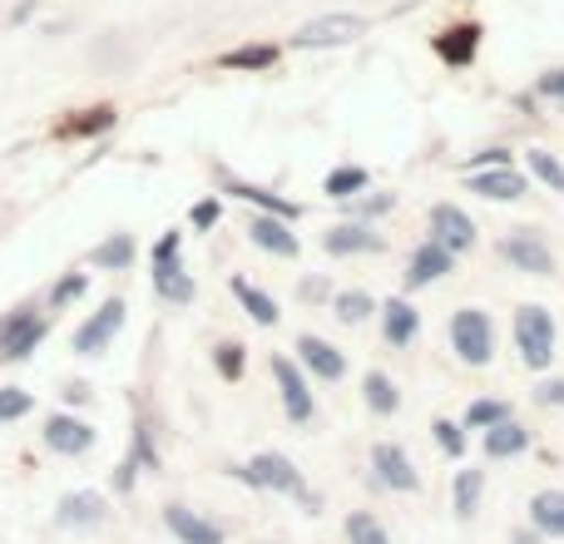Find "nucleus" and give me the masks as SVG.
Returning a JSON list of instances; mask_svg holds the SVG:
<instances>
[{
	"instance_id": "27",
	"label": "nucleus",
	"mask_w": 564,
	"mask_h": 544,
	"mask_svg": "<svg viewBox=\"0 0 564 544\" xmlns=\"http://www.w3.org/2000/svg\"><path fill=\"white\" fill-rule=\"evenodd\" d=\"M134 253H139V248H134V238H129V233H109L105 243L89 253V263H95L99 272H124L129 263H134Z\"/></svg>"
},
{
	"instance_id": "6",
	"label": "nucleus",
	"mask_w": 564,
	"mask_h": 544,
	"mask_svg": "<svg viewBox=\"0 0 564 544\" xmlns=\"http://www.w3.org/2000/svg\"><path fill=\"white\" fill-rule=\"evenodd\" d=\"M273 381H278V396H282V411H288L292 426H312L317 416V401H312V387H307V371L297 367L292 357H273Z\"/></svg>"
},
{
	"instance_id": "20",
	"label": "nucleus",
	"mask_w": 564,
	"mask_h": 544,
	"mask_svg": "<svg viewBox=\"0 0 564 544\" xmlns=\"http://www.w3.org/2000/svg\"><path fill=\"white\" fill-rule=\"evenodd\" d=\"M421 331V312L411 307L406 297H387L381 302V337L391 341V347H411Z\"/></svg>"
},
{
	"instance_id": "21",
	"label": "nucleus",
	"mask_w": 564,
	"mask_h": 544,
	"mask_svg": "<svg viewBox=\"0 0 564 544\" xmlns=\"http://www.w3.org/2000/svg\"><path fill=\"white\" fill-rule=\"evenodd\" d=\"M480 446H486L490 460H516V456H525V450H530V431L510 416V421H500V426H490Z\"/></svg>"
},
{
	"instance_id": "31",
	"label": "nucleus",
	"mask_w": 564,
	"mask_h": 544,
	"mask_svg": "<svg viewBox=\"0 0 564 544\" xmlns=\"http://www.w3.org/2000/svg\"><path fill=\"white\" fill-rule=\"evenodd\" d=\"M500 421H510V401H500V396H480L466 406L470 431H490V426H500Z\"/></svg>"
},
{
	"instance_id": "36",
	"label": "nucleus",
	"mask_w": 564,
	"mask_h": 544,
	"mask_svg": "<svg viewBox=\"0 0 564 544\" xmlns=\"http://www.w3.org/2000/svg\"><path fill=\"white\" fill-rule=\"evenodd\" d=\"M30 411H35V396H30V391H20V387H0V426H10V421L30 416Z\"/></svg>"
},
{
	"instance_id": "14",
	"label": "nucleus",
	"mask_w": 564,
	"mask_h": 544,
	"mask_svg": "<svg viewBox=\"0 0 564 544\" xmlns=\"http://www.w3.org/2000/svg\"><path fill=\"white\" fill-rule=\"evenodd\" d=\"M322 248H327L332 258H357V253H387V238L377 233L371 224H337V228H327L322 233Z\"/></svg>"
},
{
	"instance_id": "41",
	"label": "nucleus",
	"mask_w": 564,
	"mask_h": 544,
	"mask_svg": "<svg viewBox=\"0 0 564 544\" xmlns=\"http://www.w3.org/2000/svg\"><path fill=\"white\" fill-rule=\"evenodd\" d=\"M506 164H510L506 149H486V154H476V159L466 164V174H476V168H506Z\"/></svg>"
},
{
	"instance_id": "42",
	"label": "nucleus",
	"mask_w": 564,
	"mask_h": 544,
	"mask_svg": "<svg viewBox=\"0 0 564 544\" xmlns=\"http://www.w3.org/2000/svg\"><path fill=\"white\" fill-rule=\"evenodd\" d=\"M105 124H115V109H89V119H79L75 134H95V129H105Z\"/></svg>"
},
{
	"instance_id": "13",
	"label": "nucleus",
	"mask_w": 564,
	"mask_h": 544,
	"mask_svg": "<svg viewBox=\"0 0 564 544\" xmlns=\"http://www.w3.org/2000/svg\"><path fill=\"white\" fill-rule=\"evenodd\" d=\"M431 238L460 258V253L476 248V224H470V214L460 204H436L431 208Z\"/></svg>"
},
{
	"instance_id": "22",
	"label": "nucleus",
	"mask_w": 564,
	"mask_h": 544,
	"mask_svg": "<svg viewBox=\"0 0 564 544\" xmlns=\"http://www.w3.org/2000/svg\"><path fill=\"white\" fill-rule=\"evenodd\" d=\"M530 525L545 540H564V490H540V496H530Z\"/></svg>"
},
{
	"instance_id": "11",
	"label": "nucleus",
	"mask_w": 564,
	"mask_h": 544,
	"mask_svg": "<svg viewBox=\"0 0 564 544\" xmlns=\"http://www.w3.org/2000/svg\"><path fill=\"white\" fill-rule=\"evenodd\" d=\"M357 35H367V20H361V15H322V20H307V25L292 35V45H297V50L351 45Z\"/></svg>"
},
{
	"instance_id": "26",
	"label": "nucleus",
	"mask_w": 564,
	"mask_h": 544,
	"mask_svg": "<svg viewBox=\"0 0 564 544\" xmlns=\"http://www.w3.org/2000/svg\"><path fill=\"white\" fill-rule=\"evenodd\" d=\"M476 45H480L476 25H451V30H441L436 35L441 59H451V65H470V59H476Z\"/></svg>"
},
{
	"instance_id": "32",
	"label": "nucleus",
	"mask_w": 564,
	"mask_h": 544,
	"mask_svg": "<svg viewBox=\"0 0 564 544\" xmlns=\"http://www.w3.org/2000/svg\"><path fill=\"white\" fill-rule=\"evenodd\" d=\"M347 544H391V535L371 510H351L347 515Z\"/></svg>"
},
{
	"instance_id": "15",
	"label": "nucleus",
	"mask_w": 564,
	"mask_h": 544,
	"mask_svg": "<svg viewBox=\"0 0 564 544\" xmlns=\"http://www.w3.org/2000/svg\"><path fill=\"white\" fill-rule=\"evenodd\" d=\"M466 188L480 198H496V204H516V198L530 194V178L520 174V168H476V174H466Z\"/></svg>"
},
{
	"instance_id": "1",
	"label": "nucleus",
	"mask_w": 564,
	"mask_h": 544,
	"mask_svg": "<svg viewBox=\"0 0 564 544\" xmlns=\"http://www.w3.org/2000/svg\"><path fill=\"white\" fill-rule=\"evenodd\" d=\"M243 486H253V490H273V496H292V500H302L307 510H317V496L307 490V480H302V470L292 466L288 456H278V450H258L248 466H238L234 470Z\"/></svg>"
},
{
	"instance_id": "3",
	"label": "nucleus",
	"mask_w": 564,
	"mask_h": 544,
	"mask_svg": "<svg viewBox=\"0 0 564 544\" xmlns=\"http://www.w3.org/2000/svg\"><path fill=\"white\" fill-rule=\"evenodd\" d=\"M516 351L525 361V371H545L555 361V317L540 302L516 307Z\"/></svg>"
},
{
	"instance_id": "46",
	"label": "nucleus",
	"mask_w": 564,
	"mask_h": 544,
	"mask_svg": "<svg viewBox=\"0 0 564 544\" xmlns=\"http://www.w3.org/2000/svg\"><path fill=\"white\" fill-rule=\"evenodd\" d=\"M510 544H545V535H530V530H516V535H510Z\"/></svg>"
},
{
	"instance_id": "12",
	"label": "nucleus",
	"mask_w": 564,
	"mask_h": 544,
	"mask_svg": "<svg viewBox=\"0 0 564 544\" xmlns=\"http://www.w3.org/2000/svg\"><path fill=\"white\" fill-rule=\"evenodd\" d=\"M109 520V500L99 490H69L55 500V525L59 530H99Z\"/></svg>"
},
{
	"instance_id": "19",
	"label": "nucleus",
	"mask_w": 564,
	"mask_h": 544,
	"mask_svg": "<svg viewBox=\"0 0 564 544\" xmlns=\"http://www.w3.org/2000/svg\"><path fill=\"white\" fill-rule=\"evenodd\" d=\"M248 238H253V248H263V253H273V258H297L302 253L292 224L288 218H273V214H258L253 224H248Z\"/></svg>"
},
{
	"instance_id": "38",
	"label": "nucleus",
	"mask_w": 564,
	"mask_h": 544,
	"mask_svg": "<svg viewBox=\"0 0 564 544\" xmlns=\"http://www.w3.org/2000/svg\"><path fill=\"white\" fill-rule=\"evenodd\" d=\"M85 287H89L85 272H65V278L50 287V307H69V302H79L85 297Z\"/></svg>"
},
{
	"instance_id": "7",
	"label": "nucleus",
	"mask_w": 564,
	"mask_h": 544,
	"mask_svg": "<svg viewBox=\"0 0 564 544\" xmlns=\"http://www.w3.org/2000/svg\"><path fill=\"white\" fill-rule=\"evenodd\" d=\"M500 258L516 272H530V278H555V253L535 228H516V233L500 238Z\"/></svg>"
},
{
	"instance_id": "2",
	"label": "nucleus",
	"mask_w": 564,
	"mask_h": 544,
	"mask_svg": "<svg viewBox=\"0 0 564 544\" xmlns=\"http://www.w3.org/2000/svg\"><path fill=\"white\" fill-rule=\"evenodd\" d=\"M451 351L466 367H490L496 361V322L486 307H460L451 312Z\"/></svg>"
},
{
	"instance_id": "25",
	"label": "nucleus",
	"mask_w": 564,
	"mask_h": 544,
	"mask_svg": "<svg viewBox=\"0 0 564 544\" xmlns=\"http://www.w3.org/2000/svg\"><path fill=\"white\" fill-rule=\"evenodd\" d=\"M361 396H367L371 416H397V411H401V391H397V381H391L387 371H367V381H361Z\"/></svg>"
},
{
	"instance_id": "30",
	"label": "nucleus",
	"mask_w": 564,
	"mask_h": 544,
	"mask_svg": "<svg viewBox=\"0 0 564 544\" xmlns=\"http://www.w3.org/2000/svg\"><path fill=\"white\" fill-rule=\"evenodd\" d=\"M332 312H337V322H347V327H357V322H367L371 312H381V302L371 297V292L351 287V292H332Z\"/></svg>"
},
{
	"instance_id": "5",
	"label": "nucleus",
	"mask_w": 564,
	"mask_h": 544,
	"mask_svg": "<svg viewBox=\"0 0 564 544\" xmlns=\"http://www.w3.org/2000/svg\"><path fill=\"white\" fill-rule=\"evenodd\" d=\"M119 331H124V302L109 297L105 307L89 312V317L75 327V337H69V351H75V357H105V351L115 347Z\"/></svg>"
},
{
	"instance_id": "10",
	"label": "nucleus",
	"mask_w": 564,
	"mask_h": 544,
	"mask_svg": "<svg viewBox=\"0 0 564 544\" xmlns=\"http://www.w3.org/2000/svg\"><path fill=\"white\" fill-rule=\"evenodd\" d=\"M45 446L55 450V456H85V450H95V440H99V431L89 426V421H79V416H69V411H55V416L45 421Z\"/></svg>"
},
{
	"instance_id": "45",
	"label": "nucleus",
	"mask_w": 564,
	"mask_h": 544,
	"mask_svg": "<svg viewBox=\"0 0 564 544\" xmlns=\"http://www.w3.org/2000/svg\"><path fill=\"white\" fill-rule=\"evenodd\" d=\"M297 292H302V302H322V297H332V287H327L322 278H307Z\"/></svg>"
},
{
	"instance_id": "28",
	"label": "nucleus",
	"mask_w": 564,
	"mask_h": 544,
	"mask_svg": "<svg viewBox=\"0 0 564 544\" xmlns=\"http://www.w3.org/2000/svg\"><path fill=\"white\" fill-rule=\"evenodd\" d=\"M228 194H238L243 204H258L263 214H273V218H288V224H297V218H302V208L292 204V198H278V194H268V188H253V184H228Z\"/></svg>"
},
{
	"instance_id": "16",
	"label": "nucleus",
	"mask_w": 564,
	"mask_h": 544,
	"mask_svg": "<svg viewBox=\"0 0 564 544\" xmlns=\"http://www.w3.org/2000/svg\"><path fill=\"white\" fill-rule=\"evenodd\" d=\"M297 367H307L317 381H341L347 377V357H341L332 341L312 337V331H302L297 337Z\"/></svg>"
},
{
	"instance_id": "40",
	"label": "nucleus",
	"mask_w": 564,
	"mask_h": 544,
	"mask_svg": "<svg viewBox=\"0 0 564 544\" xmlns=\"http://www.w3.org/2000/svg\"><path fill=\"white\" fill-rule=\"evenodd\" d=\"M218 218H224V208H218V198H204V204H194V214H188V224H194V228H214Z\"/></svg>"
},
{
	"instance_id": "39",
	"label": "nucleus",
	"mask_w": 564,
	"mask_h": 544,
	"mask_svg": "<svg viewBox=\"0 0 564 544\" xmlns=\"http://www.w3.org/2000/svg\"><path fill=\"white\" fill-rule=\"evenodd\" d=\"M347 204H351L357 218H381V214L397 208V194H367V198H347Z\"/></svg>"
},
{
	"instance_id": "17",
	"label": "nucleus",
	"mask_w": 564,
	"mask_h": 544,
	"mask_svg": "<svg viewBox=\"0 0 564 544\" xmlns=\"http://www.w3.org/2000/svg\"><path fill=\"white\" fill-rule=\"evenodd\" d=\"M164 525H169V535H174L178 544H224V530L214 525V520H204L198 510H188V505H164Z\"/></svg>"
},
{
	"instance_id": "33",
	"label": "nucleus",
	"mask_w": 564,
	"mask_h": 544,
	"mask_svg": "<svg viewBox=\"0 0 564 544\" xmlns=\"http://www.w3.org/2000/svg\"><path fill=\"white\" fill-rule=\"evenodd\" d=\"M525 168L540 178L545 188H555V194H564V164L550 149H525Z\"/></svg>"
},
{
	"instance_id": "24",
	"label": "nucleus",
	"mask_w": 564,
	"mask_h": 544,
	"mask_svg": "<svg viewBox=\"0 0 564 544\" xmlns=\"http://www.w3.org/2000/svg\"><path fill=\"white\" fill-rule=\"evenodd\" d=\"M228 287H234V297L243 302V312L258 322V327H278V317H282V312H278V302L268 297L263 287H253V282H248V278H234V282H228Z\"/></svg>"
},
{
	"instance_id": "44",
	"label": "nucleus",
	"mask_w": 564,
	"mask_h": 544,
	"mask_svg": "<svg viewBox=\"0 0 564 544\" xmlns=\"http://www.w3.org/2000/svg\"><path fill=\"white\" fill-rule=\"evenodd\" d=\"M540 406H564V381H545V387L535 391Z\"/></svg>"
},
{
	"instance_id": "37",
	"label": "nucleus",
	"mask_w": 564,
	"mask_h": 544,
	"mask_svg": "<svg viewBox=\"0 0 564 544\" xmlns=\"http://www.w3.org/2000/svg\"><path fill=\"white\" fill-rule=\"evenodd\" d=\"M431 431H436V446H441V450H446V456H451V460H460V456H466V431H460V426H456V421L436 416V421H431Z\"/></svg>"
},
{
	"instance_id": "35",
	"label": "nucleus",
	"mask_w": 564,
	"mask_h": 544,
	"mask_svg": "<svg viewBox=\"0 0 564 544\" xmlns=\"http://www.w3.org/2000/svg\"><path fill=\"white\" fill-rule=\"evenodd\" d=\"M243 341H218V347H214V367H218V377H224V381H238V377H243Z\"/></svg>"
},
{
	"instance_id": "29",
	"label": "nucleus",
	"mask_w": 564,
	"mask_h": 544,
	"mask_svg": "<svg viewBox=\"0 0 564 544\" xmlns=\"http://www.w3.org/2000/svg\"><path fill=\"white\" fill-rule=\"evenodd\" d=\"M367 184H371V174H367V168L347 164V168H332V174L322 178V194H327V198H337V204H347V198L367 194Z\"/></svg>"
},
{
	"instance_id": "9",
	"label": "nucleus",
	"mask_w": 564,
	"mask_h": 544,
	"mask_svg": "<svg viewBox=\"0 0 564 544\" xmlns=\"http://www.w3.org/2000/svg\"><path fill=\"white\" fill-rule=\"evenodd\" d=\"M40 341H45V317H40V312L20 307V312H10V317L0 322V361L30 357Z\"/></svg>"
},
{
	"instance_id": "23",
	"label": "nucleus",
	"mask_w": 564,
	"mask_h": 544,
	"mask_svg": "<svg viewBox=\"0 0 564 544\" xmlns=\"http://www.w3.org/2000/svg\"><path fill=\"white\" fill-rule=\"evenodd\" d=\"M480 490H486V470H456V480H451V510H456V520H476Z\"/></svg>"
},
{
	"instance_id": "4",
	"label": "nucleus",
	"mask_w": 564,
	"mask_h": 544,
	"mask_svg": "<svg viewBox=\"0 0 564 544\" xmlns=\"http://www.w3.org/2000/svg\"><path fill=\"white\" fill-rule=\"evenodd\" d=\"M178 248H184V233H164L154 243V292L164 302H174V307H188L194 302V272H184L178 263Z\"/></svg>"
},
{
	"instance_id": "8",
	"label": "nucleus",
	"mask_w": 564,
	"mask_h": 544,
	"mask_svg": "<svg viewBox=\"0 0 564 544\" xmlns=\"http://www.w3.org/2000/svg\"><path fill=\"white\" fill-rule=\"evenodd\" d=\"M371 480L377 486H387V490H421V476H416V466H411V456L397 446V440H377L371 446Z\"/></svg>"
},
{
	"instance_id": "43",
	"label": "nucleus",
	"mask_w": 564,
	"mask_h": 544,
	"mask_svg": "<svg viewBox=\"0 0 564 544\" xmlns=\"http://www.w3.org/2000/svg\"><path fill=\"white\" fill-rule=\"evenodd\" d=\"M540 95H545V99H560V105H564V69H550V75H540Z\"/></svg>"
},
{
	"instance_id": "34",
	"label": "nucleus",
	"mask_w": 564,
	"mask_h": 544,
	"mask_svg": "<svg viewBox=\"0 0 564 544\" xmlns=\"http://www.w3.org/2000/svg\"><path fill=\"white\" fill-rule=\"evenodd\" d=\"M278 59V45H243V50H228L224 65L228 69H268Z\"/></svg>"
},
{
	"instance_id": "18",
	"label": "nucleus",
	"mask_w": 564,
	"mask_h": 544,
	"mask_svg": "<svg viewBox=\"0 0 564 544\" xmlns=\"http://www.w3.org/2000/svg\"><path fill=\"white\" fill-rule=\"evenodd\" d=\"M451 268H456V253H451V248H441L436 238H426V243L411 253V263H406L401 278H406V287H431V282L446 278Z\"/></svg>"
}]
</instances>
